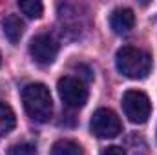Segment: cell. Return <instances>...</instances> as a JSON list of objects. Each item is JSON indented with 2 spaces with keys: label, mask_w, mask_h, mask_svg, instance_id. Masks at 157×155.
<instances>
[{
  "label": "cell",
  "mask_w": 157,
  "mask_h": 155,
  "mask_svg": "<svg viewBox=\"0 0 157 155\" xmlns=\"http://www.w3.org/2000/svg\"><path fill=\"white\" fill-rule=\"evenodd\" d=\"M22 104L28 115L37 122H48L51 119L53 113L51 93L40 82H31L22 89Z\"/></svg>",
  "instance_id": "obj_2"
},
{
  "label": "cell",
  "mask_w": 157,
  "mask_h": 155,
  "mask_svg": "<svg viewBox=\"0 0 157 155\" xmlns=\"http://www.w3.org/2000/svg\"><path fill=\"white\" fill-rule=\"evenodd\" d=\"M20 11L28 17V18H39L44 11V6L40 4L39 0H20L18 2Z\"/></svg>",
  "instance_id": "obj_11"
},
{
  "label": "cell",
  "mask_w": 157,
  "mask_h": 155,
  "mask_svg": "<svg viewBox=\"0 0 157 155\" xmlns=\"http://www.w3.org/2000/svg\"><path fill=\"white\" fill-rule=\"evenodd\" d=\"M7 155H39V153H37L35 144H31V142H18V144L9 148Z\"/></svg>",
  "instance_id": "obj_12"
},
{
  "label": "cell",
  "mask_w": 157,
  "mask_h": 155,
  "mask_svg": "<svg viewBox=\"0 0 157 155\" xmlns=\"http://www.w3.org/2000/svg\"><path fill=\"white\" fill-rule=\"evenodd\" d=\"M51 155H84L82 146L71 139H60L51 146Z\"/></svg>",
  "instance_id": "obj_10"
},
{
  "label": "cell",
  "mask_w": 157,
  "mask_h": 155,
  "mask_svg": "<svg viewBox=\"0 0 157 155\" xmlns=\"http://www.w3.org/2000/svg\"><path fill=\"white\" fill-rule=\"evenodd\" d=\"M0 62H2V55H0Z\"/></svg>",
  "instance_id": "obj_14"
},
{
  "label": "cell",
  "mask_w": 157,
  "mask_h": 155,
  "mask_svg": "<svg viewBox=\"0 0 157 155\" xmlns=\"http://www.w3.org/2000/svg\"><path fill=\"white\" fill-rule=\"evenodd\" d=\"M17 126V117L9 104L0 100V137L9 135Z\"/></svg>",
  "instance_id": "obj_9"
},
{
  "label": "cell",
  "mask_w": 157,
  "mask_h": 155,
  "mask_svg": "<svg viewBox=\"0 0 157 155\" xmlns=\"http://www.w3.org/2000/svg\"><path fill=\"white\" fill-rule=\"evenodd\" d=\"M91 133L97 135L99 139H113L122 131V124L121 119L117 117L115 112L108 110V108H99L90 122Z\"/></svg>",
  "instance_id": "obj_5"
},
{
  "label": "cell",
  "mask_w": 157,
  "mask_h": 155,
  "mask_svg": "<svg viewBox=\"0 0 157 155\" xmlns=\"http://www.w3.org/2000/svg\"><path fill=\"white\" fill-rule=\"evenodd\" d=\"M101 155H126V152L122 146H106L101 152Z\"/></svg>",
  "instance_id": "obj_13"
},
{
  "label": "cell",
  "mask_w": 157,
  "mask_h": 155,
  "mask_svg": "<svg viewBox=\"0 0 157 155\" xmlns=\"http://www.w3.org/2000/svg\"><path fill=\"white\" fill-rule=\"evenodd\" d=\"M2 31L6 35V39L11 44H18V40L22 39L24 33V22L20 20V17L17 15H7L6 18H2Z\"/></svg>",
  "instance_id": "obj_8"
},
{
  "label": "cell",
  "mask_w": 157,
  "mask_h": 155,
  "mask_svg": "<svg viewBox=\"0 0 157 155\" xmlns=\"http://www.w3.org/2000/svg\"><path fill=\"white\" fill-rule=\"evenodd\" d=\"M57 53H59V42L51 35L42 33V35L33 37L31 42H29V55L40 66L51 64L57 59Z\"/></svg>",
  "instance_id": "obj_6"
},
{
  "label": "cell",
  "mask_w": 157,
  "mask_h": 155,
  "mask_svg": "<svg viewBox=\"0 0 157 155\" xmlns=\"http://www.w3.org/2000/svg\"><path fill=\"white\" fill-rule=\"evenodd\" d=\"M115 66L124 77L132 80H141L148 77L152 70V55L146 53L144 49L124 46L115 55Z\"/></svg>",
  "instance_id": "obj_1"
},
{
  "label": "cell",
  "mask_w": 157,
  "mask_h": 155,
  "mask_svg": "<svg viewBox=\"0 0 157 155\" xmlns=\"http://www.w3.org/2000/svg\"><path fill=\"white\" fill-rule=\"evenodd\" d=\"M122 110H124V115L132 122L143 124L148 120V117L152 113V102L146 93L139 89H128L122 95Z\"/></svg>",
  "instance_id": "obj_3"
},
{
  "label": "cell",
  "mask_w": 157,
  "mask_h": 155,
  "mask_svg": "<svg viewBox=\"0 0 157 155\" xmlns=\"http://www.w3.org/2000/svg\"><path fill=\"white\" fill-rule=\"evenodd\" d=\"M57 89H59V95H60L62 102L68 108H82L88 102V88L77 77L66 75V77L59 78Z\"/></svg>",
  "instance_id": "obj_4"
},
{
  "label": "cell",
  "mask_w": 157,
  "mask_h": 155,
  "mask_svg": "<svg viewBox=\"0 0 157 155\" xmlns=\"http://www.w3.org/2000/svg\"><path fill=\"white\" fill-rule=\"evenodd\" d=\"M135 26V15L130 7H117L110 15V28L117 35H126Z\"/></svg>",
  "instance_id": "obj_7"
}]
</instances>
